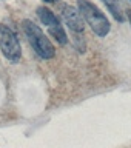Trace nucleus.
Wrapping results in <instances>:
<instances>
[{
    "label": "nucleus",
    "mask_w": 131,
    "mask_h": 148,
    "mask_svg": "<svg viewBox=\"0 0 131 148\" xmlns=\"http://www.w3.org/2000/svg\"><path fill=\"white\" fill-rule=\"evenodd\" d=\"M22 28L25 31V34L29 40V43L32 46V49L40 56L42 59H51L56 54V48L51 43V40L45 36V32L31 20H23Z\"/></svg>",
    "instance_id": "obj_1"
},
{
    "label": "nucleus",
    "mask_w": 131,
    "mask_h": 148,
    "mask_svg": "<svg viewBox=\"0 0 131 148\" xmlns=\"http://www.w3.org/2000/svg\"><path fill=\"white\" fill-rule=\"evenodd\" d=\"M77 8L82 12L86 23L91 26V29L99 37H105L110 32L111 25H110L108 18L94 3H91L90 0H77Z\"/></svg>",
    "instance_id": "obj_2"
},
{
    "label": "nucleus",
    "mask_w": 131,
    "mask_h": 148,
    "mask_svg": "<svg viewBox=\"0 0 131 148\" xmlns=\"http://www.w3.org/2000/svg\"><path fill=\"white\" fill-rule=\"evenodd\" d=\"M0 48H2L3 56L11 62H19L20 60V56H22L20 42H19L17 36L14 34L11 28H8L3 23H0Z\"/></svg>",
    "instance_id": "obj_3"
},
{
    "label": "nucleus",
    "mask_w": 131,
    "mask_h": 148,
    "mask_svg": "<svg viewBox=\"0 0 131 148\" xmlns=\"http://www.w3.org/2000/svg\"><path fill=\"white\" fill-rule=\"evenodd\" d=\"M37 16H39L40 22L43 23V25H46V28H48V32L59 42V43H62V45L67 43V42H68L67 32H65L63 26L60 25V20L54 16V12L51 11V9L45 8V6L37 8Z\"/></svg>",
    "instance_id": "obj_4"
},
{
    "label": "nucleus",
    "mask_w": 131,
    "mask_h": 148,
    "mask_svg": "<svg viewBox=\"0 0 131 148\" xmlns=\"http://www.w3.org/2000/svg\"><path fill=\"white\" fill-rule=\"evenodd\" d=\"M62 17L68 28L74 32H83L85 23H83V16L79 11V8L69 6V5H63L62 6Z\"/></svg>",
    "instance_id": "obj_5"
},
{
    "label": "nucleus",
    "mask_w": 131,
    "mask_h": 148,
    "mask_svg": "<svg viewBox=\"0 0 131 148\" xmlns=\"http://www.w3.org/2000/svg\"><path fill=\"white\" fill-rule=\"evenodd\" d=\"M102 2L106 5V8L110 9V12L113 14V17L117 22H123L125 20L123 12H122V9H120V5H119V0H102Z\"/></svg>",
    "instance_id": "obj_6"
},
{
    "label": "nucleus",
    "mask_w": 131,
    "mask_h": 148,
    "mask_svg": "<svg viewBox=\"0 0 131 148\" xmlns=\"http://www.w3.org/2000/svg\"><path fill=\"white\" fill-rule=\"evenodd\" d=\"M127 16H128V20H130V25H131V9L127 11Z\"/></svg>",
    "instance_id": "obj_7"
},
{
    "label": "nucleus",
    "mask_w": 131,
    "mask_h": 148,
    "mask_svg": "<svg viewBox=\"0 0 131 148\" xmlns=\"http://www.w3.org/2000/svg\"><path fill=\"white\" fill-rule=\"evenodd\" d=\"M43 2H46V3H53V2H56V0H43Z\"/></svg>",
    "instance_id": "obj_8"
}]
</instances>
